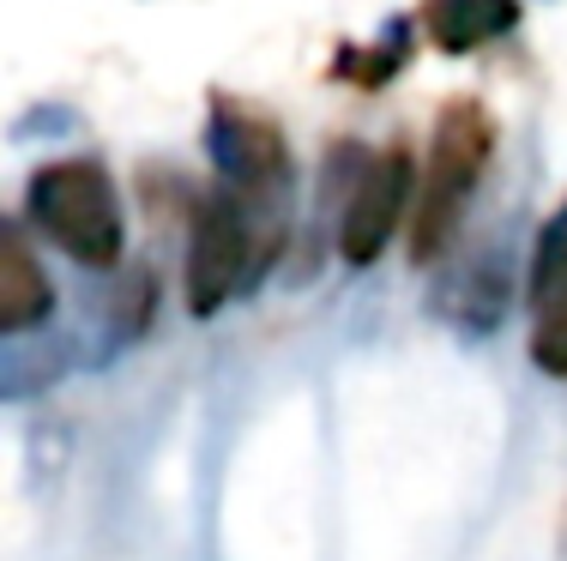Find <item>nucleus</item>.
<instances>
[{
	"label": "nucleus",
	"instance_id": "obj_1",
	"mask_svg": "<svg viewBox=\"0 0 567 561\" xmlns=\"http://www.w3.org/2000/svg\"><path fill=\"white\" fill-rule=\"evenodd\" d=\"M489 152H495L489 110H483L477 97H453L435 122L423 181H416V199H411V260L416 266L447 253L458 224H465L471 194H477L483 169H489Z\"/></svg>",
	"mask_w": 567,
	"mask_h": 561
},
{
	"label": "nucleus",
	"instance_id": "obj_7",
	"mask_svg": "<svg viewBox=\"0 0 567 561\" xmlns=\"http://www.w3.org/2000/svg\"><path fill=\"white\" fill-rule=\"evenodd\" d=\"M519 0H423V31L441 55H471L519 24Z\"/></svg>",
	"mask_w": 567,
	"mask_h": 561
},
{
	"label": "nucleus",
	"instance_id": "obj_3",
	"mask_svg": "<svg viewBox=\"0 0 567 561\" xmlns=\"http://www.w3.org/2000/svg\"><path fill=\"white\" fill-rule=\"evenodd\" d=\"M254 211H278V206H254L241 199L236 187L199 199L194 211V236H187V272H182V290H187V309L199 320L218 314L278 248V224H254Z\"/></svg>",
	"mask_w": 567,
	"mask_h": 561
},
{
	"label": "nucleus",
	"instance_id": "obj_9",
	"mask_svg": "<svg viewBox=\"0 0 567 561\" xmlns=\"http://www.w3.org/2000/svg\"><path fill=\"white\" fill-rule=\"evenodd\" d=\"M404 55H411V31L404 24H393L386 31V43H374L369 55H357V49H344L339 61H332V73L350 79V85H362V91H374V85H386V79L404 66Z\"/></svg>",
	"mask_w": 567,
	"mask_h": 561
},
{
	"label": "nucleus",
	"instance_id": "obj_2",
	"mask_svg": "<svg viewBox=\"0 0 567 561\" xmlns=\"http://www.w3.org/2000/svg\"><path fill=\"white\" fill-rule=\"evenodd\" d=\"M24 206H31V224L66 260L110 272V266H121V253H127L121 194L97 157H55V164H43L31 176V187H24Z\"/></svg>",
	"mask_w": 567,
	"mask_h": 561
},
{
	"label": "nucleus",
	"instance_id": "obj_10",
	"mask_svg": "<svg viewBox=\"0 0 567 561\" xmlns=\"http://www.w3.org/2000/svg\"><path fill=\"white\" fill-rule=\"evenodd\" d=\"M556 272H567V199H561V211L544 224V236H537V253H532V290L537 284H549Z\"/></svg>",
	"mask_w": 567,
	"mask_h": 561
},
{
	"label": "nucleus",
	"instance_id": "obj_5",
	"mask_svg": "<svg viewBox=\"0 0 567 561\" xmlns=\"http://www.w3.org/2000/svg\"><path fill=\"white\" fill-rule=\"evenodd\" d=\"M411 152H374L369 164L357 169V187L344 194V224H339V253L350 266H374L393 242V230L411 211Z\"/></svg>",
	"mask_w": 567,
	"mask_h": 561
},
{
	"label": "nucleus",
	"instance_id": "obj_6",
	"mask_svg": "<svg viewBox=\"0 0 567 561\" xmlns=\"http://www.w3.org/2000/svg\"><path fill=\"white\" fill-rule=\"evenodd\" d=\"M49 309H55V284H49L43 260L12 224H0V339L37 332L49 320Z\"/></svg>",
	"mask_w": 567,
	"mask_h": 561
},
{
	"label": "nucleus",
	"instance_id": "obj_4",
	"mask_svg": "<svg viewBox=\"0 0 567 561\" xmlns=\"http://www.w3.org/2000/svg\"><path fill=\"white\" fill-rule=\"evenodd\" d=\"M206 152H212V164H218L224 187H236L254 206H278V194L290 187V145H284L272 115H260L254 103L212 97Z\"/></svg>",
	"mask_w": 567,
	"mask_h": 561
},
{
	"label": "nucleus",
	"instance_id": "obj_8",
	"mask_svg": "<svg viewBox=\"0 0 567 561\" xmlns=\"http://www.w3.org/2000/svg\"><path fill=\"white\" fill-rule=\"evenodd\" d=\"M532 302H537L532 363L544 374H556V381H567V272H556L549 284H537Z\"/></svg>",
	"mask_w": 567,
	"mask_h": 561
}]
</instances>
